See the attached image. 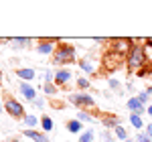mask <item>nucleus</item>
I'll list each match as a JSON object with an SVG mask.
<instances>
[{"label":"nucleus","instance_id":"26","mask_svg":"<svg viewBox=\"0 0 152 142\" xmlns=\"http://www.w3.org/2000/svg\"><path fill=\"white\" fill-rule=\"evenodd\" d=\"M110 87L116 89V91H120V81H118V79H110Z\"/></svg>","mask_w":152,"mask_h":142},{"label":"nucleus","instance_id":"18","mask_svg":"<svg viewBox=\"0 0 152 142\" xmlns=\"http://www.w3.org/2000/svg\"><path fill=\"white\" fill-rule=\"evenodd\" d=\"M79 67H81L87 75H91L94 73V65H91V61H87V59H83V61H79Z\"/></svg>","mask_w":152,"mask_h":142},{"label":"nucleus","instance_id":"33","mask_svg":"<svg viewBox=\"0 0 152 142\" xmlns=\"http://www.w3.org/2000/svg\"><path fill=\"white\" fill-rule=\"evenodd\" d=\"M0 114H2V102H0Z\"/></svg>","mask_w":152,"mask_h":142},{"label":"nucleus","instance_id":"6","mask_svg":"<svg viewBox=\"0 0 152 142\" xmlns=\"http://www.w3.org/2000/svg\"><path fill=\"white\" fill-rule=\"evenodd\" d=\"M69 102L75 104V106H79V108H91V110L95 108V102L89 94H71Z\"/></svg>","mask_w":152,"mask_h":142},{"label":"nucleus","instance_id":"22","mask_svg":"<svg viewBox=\"0 0 152 142\" xmlns=\"http://www.w3.org/2000/svg\"><path fill=\"white\" fill-rule=\"evenodd\" d=\"M77 120H79V122H91L94 116H91V114H87L85 110H81V112H77Z\"/></svg>","mask_w":152,"mask_h":142},{"label":"nucleus","instance_id":"1","mask_svg":"<svg viewBox=\"0 0 152 142\" xmlns=\"http://www.w3.org/2000/svg\"><path fill=\"white\" fill-rule=\"evenodd\" d=\"M146 63H148V55H146L144 43H134L132 49L128 51V55H126V67H128V71L130 73L132 71H138Z\"/></svg>","mask_w":152,"mask_h":142},{"label":"nucleus","instance_id":"34","mask_svg":"<svg viewBox=\"0 0 152 142\" xmlns=\"http://www.w3.org/2000/svg\"><path fill=\"white\" fill-rule=\"evenodd\" d=\"M10 142H20V140H16V138H14V140H10Z\"/></svg>","mask_w":152,"mask_h":142},{"label":"nucleus","instance_id":"14","mask_svg":"<svg viewBox=\"0 0 152 142\" xmlns=\"http://www.w3.org/2000/svg\"><path fill=\"white\" fill-rule=\"evenodd\" d=\"M8 41H10L12 45H16L18 49H23V47H28V45L33 43V41H31V39H26V37H12V39H8Z\"/></svg>","mask_w":152,"mask_h":142},{"label":"nucleus","instance_id":"21","mask_svg":"<svg viewBox=\"0 0 152 142\" xmlns=\"http://www.w3.org/2000/svg\"><path fill=\"white\" fill-rule=\"evenodd\" d=\"M43 89H45V94L47 95H57V85H55V83H45V87H43Z\"/></svg>","mask_w":152,"mask_h":142},{"label":"nucleus","instance_id":"4","mask_svg":"<svg viewBox=\"0 0 152 142\" xmlns=\"http://www.w3.org/2000/svg\"><path fill=\"white\" fill-rule=\"evenodd\" d=\"M4 110L8 112V116H12V118H16V120H24V116H26L23 104L18 100H14L12 95H6L4 97Z\"/></svg>","mask_w":152,"mask_h":142},{"label":"nucleus","instance_id":"11","mask_svg":"<svg viewBox=\"0 0 152 142\" xmlns=\"http://www.w3.org/2000/svg\"><path fill=\"white\" fill-rule=\"evenodd\" d=\"M26 138H31L33 142H49V136L45 132H39V130H24L23 132Z\"/></svg>","mask_w":152,"mask_h":142},{"label":"nucleus","instance_id":"5","mask_svg":"<svg viewBox=\"0 0 152 142\" xmlns=\"http://www.w3.org/2000/svg\"><path fill=\"white\" fill-rule=\"evenodd\" d=\"M59 43H61V39H39L37 41V53H41V55H53Z\"/></svg>","mask_w":152,"mask_h":142},{"label":"nucleus","instance_id":"10","mask_svg":"<svg viewBox=\"0 0 152 142\" xmlns=\"http://www.w3.org/2000/svg\"><path fill=\"white\" fill-rule=\"evenodd\" d=\"M69 79H71V71L67 67L57 69V73H55V85H67Z\"/></svg>","mask_w":152,"mask_h":142},{"label":"nucleus","instance_id":"29","mask_svg":"<svg viewBox=\"0 0 152 142\" xmlns=\"http://www.w3.org/2000/svg\"><path fill=\"white\" fill-rule=\"evenodd\" d=\"M144 132H146V134H148V136L152 138V122L148 124V126H146V128H144Z\"/></svg>","mask_w":152,"mask_h":142},{"label":"nucleus","instance_id":"9","mask_svg":"<svg viewBox=\"0 0 152 142\" xmlns=\"http://www.w3.org/2000/svg\"><path fill=\"white\" fill-rule=\"evenodd\" d=\"M99 120H102V126L104 128H114L116 130L118 126H120V120H118L116 114H102Z\"/></svg>","mask_w":152,"mask_h":142},{"label":"nucleus","instance_id":"27","mask_svg":"<svg viewBox=\"0 0 152 142\" xmlns=\"http://www.w3.org/2000/svg\"><path fill=\"white\" fill-rule=\"evenodd\" d=\"M148 97H150V95H148V91H142V94L138 95V100H140L142 104H146V102H148Z\"/></svg>","mask_w":152,"mask_h":142},{"label":"nucleus","instance_id":"13","mask_svg":"<svg viewBox=\"0 0 152 142\" xmlns=\"http://www.w3.org/2000/svg\"><path fill=\"white\" fill-rule=\"evenodd\" d=\"M41 128H43V132H45V134H47V132H51L53 128H55L53 118H51V116H47V114H43V116H41Z\"/></svg>","mask_w":152,"mask_h":142},{"label":"nucleus","instance_id":"28","mask_svg":"<svg viewBox=\"0 0 152 142\" xmlns=\"http://www.w3.org/2000/svg\"><path fill=\"white\" fill-rule=\"evenodd\" d=\"M33 104H35V108H43V106H45V100H43V97H37Z\"/></svg>","mask_w":152,"mask_h":142},{"label":"nucleus","instance_id":"17","mask_svg":"<svg viewBox=\"0 0 152 142\" xmlns=\"http://www.w3.org/2000/svg\"><path fill=\"white\" fill-rule=\"evenodd\" d=\"M130 124L136 128V130H142V116H138V114H130Z\"/></svg>","mask_w":152,"mask_h":142},{"label":"nucleus","instance_id":"31","mask_svg":"<svg viewBox=\"0 0 152 142\" xmlns=\"http://www.w3.org/2000/svg\"><path fill=\"white\" fill-rule=\"evenodd\" d=\"M146 114H150V116H152V104L148 106V112H146Z\"/></svg>","mask_w":152,"mask_h":142},{"label":"nucleus","instance_id":"8","mask_svg":"<svg viewBox=\"0 0 152 142\" xmlns=\"http://www.w3.org/2000/svg\"><path fill=\"white\" fill-rule=\"evenodd\" d=\"M18 89H20V94L28 100V102H35L37 100V89L31 85V83H26V81H20V85H18Z\"/></svg>","mask_w":152,"mask_h":142},{"label":"nucleus","instance_id":"7","mask_svg":"<svg viewBox=\"0 0 152 142\" xmlns=\"http://www.w3.org/2000/svg\"><path fill=\"white\" fill-rule=\"evenodd\" d=\"M126 106H128V110L132 112V114H138V116H142V114H146V112H148V110L144 108V104H142L140 100H138V95L130 97L128 102H126Z\"/></svg>","mask_w":152,"mask_h":142},{"label":"nucleus","instance_id":"32","mask_svg":"<svg viewBox=\"0 0 152 142\" xmlns=\"http://www.w3.org/2000/svg\"><path fill=\"white\" fill-rule=\"evenodd\" d=\"M4 43H6V39H0V45H4Z\"/></svg>","mask_w":152,"mask_h":142},{"label":"nucleus","instance_id":"12","mask_svg":"<svg viewBox=\"0 0 152 142\" xmlns=\"http://www.w3.org/2000/svg\"><path fill=\"white\" fill-rule=\"evenodd\" d=\"M35 69H31V67H20V69H16V77L18 79H23V81H31V79H35Z\"/></svg>","mask_w":152,"mask_h":142},{"label":"nucleus","instance_id":"3","mask_svg":"<svg viewBox=\"0 0 152 142\" xmlns=\"http://www.w3.org/2000/svg\"><path fill=\"white\" fill-rule=\"evenodd\" d=\"M126 63V55H122V53H118L116 49L107 47V51L104 53V57H102V63H104V69L105 71H116L120 67V63Z\"/></svg>","mask_w":152,"mask_h":142},{"label":"nucleus","instance_id":"25","mask_svg":"<svg viewBox=\"0 0 152 142\" xmlns=\"http://www.w3.org/2000/svg\"><path fill=\"white\" fill-rule=\"evenodd\" d=\"M77 85H79L81 89H85V87H89V79H85V77H79V79H77Z\"/></svg>","mask_w":152,"mask_h":142},{"label":"nucleus","instance_id":"30","mask_svg":"<svg viewBox=\"0 0 152 142\" xmlns=\"http://www.w3.org/2000/svg\"><path fill=\"white\" fill-rule=\"evenodd\" d=\"M104 142H112V134L110 132H104Z\"/></svg>","mask_w":152,"mask_h":142},{"label":"nucleus","instance_id":"23","mask_svg":"<svg viewBox=\"0 0 152 142\" xmlns=\"http://www.w3.org/2000/svg\"><path fill=\"white\" fill-rule=\"evenodd\" d=\"M91 140H94V130H91V128H87V130H85V134H81L79 142H91Z\"/></svg>","mask_w":152,"mask_h":142},{"label":"nucleus","instance_id":"19","mask_svg":"<svg viewBox=\"0 0 152 142\" xmlns=\"http://www.w3.org/2000/svg\"><path fill=\"white\" fill-rule=\"evenodd\" d=\"M114 136L120 138V140H128V130H126V128H122V126H118L116 130H114Z\"/></svg>","mask_w":152,"mask_h":142},{"label":"nucleus","instance_id":"16","mask_svg":"<svg viewBox=\"0 0 152 142\" xmlns=\"http://www.w3.org/2000/svg\"><path fill=\"white\" fill-rule=\"evenodd\" d=\"M67 130L73 132V134H79V132H81V122H79L77 118L69 120V122H67Z\"/></svg>","mask_w":152,"mask_h":142},{"label":"nucleus","instance_id":"24","mask_svg":"<svg viewBox=\"0 0 152 142\" xmlns=\"http://www.w3.org/2000/svg\"><path fill=\"white\" fill-rule=\"evenodd\" d=\"M136 142H152V138L146 134V132H138V136H136Z\"/></svg>","mask_w":152,"mask_h":142},{"label":"nucleus","instance_id":"2","mask_svg":"<svg viewBox=\"0 0 152 142\" xmlns=\"http://www.w3.org/2000/svg\"><path fill=\"white\" fill-rule=\"evenodd\" d=\"M75 55H77V49L69 45V43H59L55 53H53V65H69V63H75Z\"/></svg>","mask_w":152,"mask_h":142},{"label":"nucleus","instance_id":"20","mask_svg":"<svg viewBox=\"0 0 152 142\" xmlns=\"http://www.w3.org/2000/svg\"><path fill=\"white\" fill-rule=\"evenodd\" d=\"M150 73H152V63H146V65H144L142 69H138V71H136V75H138V77H144V75H150Z\"/></svg>","mask_w":152,"mask_h":142},{"label":"nucleus","instance_id":"15","mask_svg":"<svg viewBox=\"0 0 152 142\" xmlns=\"http://www.w3.org/2000/svg\"><path fill=\"white\" fill-rule=\"evenodd\" d=\"M37 122H41V120H37L35 114H26V116H24V120H23V124L26 126V130L35 128V126H37Z\"/></svg>","mask_w":152,"mask_h":142}]
</instances>
